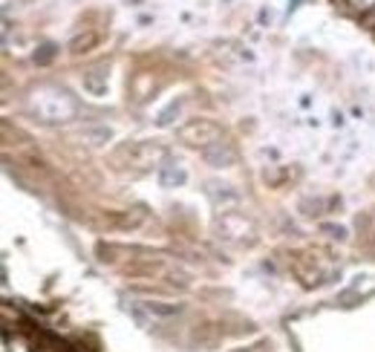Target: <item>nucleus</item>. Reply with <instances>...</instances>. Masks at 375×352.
I'll return each instance as SVG.
<instances>
[{"label": "nucleus", "mask_w": 375, "mask_h": 352, "mask_svg": "<svg viewBox=\"0 0 375 352\" xmlns=\"http://www.w3.org/2000/svg\"><path fill=\"white\" fill-rule=\"evenodd\" d=\"M355 9H361V12H367V9H372L375 6V0H349Z\"/></svg>", "instance_id": "nucleus-7"}, {"label": "nucleus", "mask_w": 375, "mask_h": 352, "mask_svg": "<svg viewBox=\"0 0 375 352\" xmlns=\"http://www.w3.org/2000/svg\"><path fill=\"white\" fill-rule=\"evenodd\" d=\"M202 156H205L208 165H214V168H228V165L237 162V153H234V148L228 142H222V139H220V142H214V145L202 148Z\"/></svg>", "instance_id": "nucleus-3"}, {"label": "nucleus", "mask_w": 375, "mask_h": 352, "mask_svg": "<svg viewBox=\"0 0 375 352\" xmlns=\"http://www.w3.org/2000/svg\"><path fill=\"white\" fill-rule=\"evenodd\" d=\"M78 139H81V142H87V145H92V148H99V145H104L110 139V130L107 127H87V130L78 133Z\"/></svg>", "instance_id": "nucleus-4"}, {"label": "nucleus", "mask_w": 375, "mask_h": 352, "mask_svg": "<svg viewBox=\"0 0 375 352\" xmlns=\"http://www.w3.org/2000/svg\"><path fill=\"white\" fill-rule=\"evenodd\" d=\"M159 182L165 188H176V185L185 182V171L176 168V165H165V168H162V174H159Z\"/></svg>", "instance_id": "nucleus-5"}, {"label": "nucleus", "mask_w": 375, "mask_h": 352, "mask_svg": "<svg viewBox=\"0 0 375 352\" xmlns=\"http://www.w3.org/2000/svg\"><path fill=\"white\" fill-rule=\"evenodd\" d=\"M99 76H101V69H92V73L84 78V87L92 92V96H101V92L107 90V81H99Z\"/></svg>", "instance_id": "nucleus-6"}, {"label": "nucleus", "mask_w": 375, "mask_h": 352, "mask_svg": "<svg viewBox=\"0 0 375 352\" xmlns=\"http://www.w3.org/2000/svg\"><path fill=\"white\" fill-rule=\"evenodd\" d=\"M32 110L46 122H64L76 113V104L64 90L46 84V87H38L32 92Z\"/></svg>", "instance_id": "nucleus-1"}, {"label": "nucleus", "mask_w": 375, "mask_h": 352, "mask_svg": "<svg viewBox=\"0 0 375 352\" xmlns=\"http://www.w3.org/2000/svg\"><path fill=\"white\" fill-rule=\"evenodd\" d=\"M179 139L188 145H197V148H208V145H214L222 139V130L217 122H211V119H191L188 125L179 127Z\"/></svg>", "instance_id": "nucleus-2"}]
</instances>
